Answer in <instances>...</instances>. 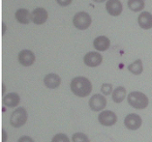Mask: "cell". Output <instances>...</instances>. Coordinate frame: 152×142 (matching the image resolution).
Here are the masks:
<instances>
[{"instance_id": "cell-23", "label": "cell", "mask_w": 152, "mask_h": 142, "mask_svg": "<svg viewBox=\"0 0 152 142\" xmlns=\"http://www.w3.org/2000/svg\"><path fill=\"white\" fill-rule=\"evenodd\" d=\"M18 142H34V140H33L30 136L23 135V136L20 137V139L18 140Z\"/></svg>"}, {"instance_id": "cell-20", "label": "cell", "mask_w": 152, "mask_h": 142, "mask_svg": "<svg viewBox=\"0 0 152 142\" xmlns=\"http://www.w3.org/2000/svg\"><path fill=\"white\" fill-rule=\"evenodd\" d=\"M73 142H89V138L86 136V134L83 133H76L72 136Z\"/></svg>"}, {"instance_id": "cell-16", "label": "cell", "mask_w": 152, "mask_h": 142, "mask_svg": "<svg viewBox=\"0 0 152 142\" xmlns=\"http://www.w3.org/2000/svg\"><path fill=\"white\" fill-rule=\"evenodd\" d=\"M20 96H18L17 93H9L7 94L4 98H3V103L4 106L7 107L13 108L16 107L18 103H20Z\"/></svg>"}, {"instance_id": "cell-13", "label": "cell", "mask_w": 152, "mask_h": 142, "mask_svg": "<svg viewBox=\"0 0 152 142\" xmlns=\"http://www.w3.org/2000/svg\"><path fill=\"white\" fill-rule=\"evenodd\" d=\"M110 39L106 36H99L93 42V47L98 51H105L110 47Z\"/></svg>"}, {"instance_id": "cell-18", "label": "cell", "mask_w": 152, "mask_h": 142, "mask_svg": "<svg viewBox=\"0 0 152 142\" xmlns=\"http://www.w3.org/2000/svg\"><path fill=\"white\" fill-rule=\"evenodd\" d=\"M128 70L133 74H136V76H139V74H140L142 73V71H143L142 60H140V59H137L135 62H133L132 64H130L128 66Z\"/></svg>"}, {"instance_id": "cell-5", "label": "cell", "mask_w": 152, "mask_h": 142, "mask_svg": "<svg viewBox=\"0 0 152 142\" xmlns=\"http://www.w3.org/2000/svg\"><path fill=\"white\" fill-rule=\"evenodd\" d=\"M98 120L102 126L110 127V126H113L117 122V116L113 111L105 110V111H102L101 113L99 114Z\"/></svg>"}, {"instance_id": "cell-7", "label": "cell", "mask_w": 152, "mask_h": 142, "mask_svg": "<svg viewBox=\"0 0 152 142\" xmlns=\"http://www.w3.org/2000/svg\"><path fill=\"white\" fill-rule=\"evenodd\" d=\"M107 106V100L101 94H95L89 100V106L93 111H102Z\"/></svg>"}, {"instance_id": "cell-2", "label": "cell", "mask_w": 152, "mask_h": 142, "mask_svg": "<svg viewBox=\"0 0 152 142\" xmlns=\"http://www.w3.org/2000/svg\"><path fill=\"white\" fill-rule=\"evenodd\" d=\"M127 100L130 106L136 108V109H144L149 103L147 96L139 91H134L130 93L127 97Z\"/></svg>"}, {"instance_id": "cell-27", "label": "cell", "mask_w": 152, "mask_h": 142, "mask_svg": "<svg viewBox=\"0 0 152 142\" xmlns=\"http://www.w3.org/2000/svg\"><path fill=\"white\" fill-rule=\"evenodd\" d=\"M94 2H98V3H101V2H104L105 0H93Z\"/></svg>"}, {"instance_id": "cell-8", "label": "cell", "mask_w": 152, "mask_h": 142, "mask_svg": "<svg viewBox=\"0 0 152 142\" xmlns=\"http://www.w3.org/2000/svg\"><path fill=\"white\" fill-rule=\"evenodd\" d=\"M103 57L99 52L90 51L84 55L83 62L84 64L88 67H97L102 63Z\"/></svg>"}, {"instance_id": "cell-25", "label": "cell", "mask_w": 152, "mask_h": 142, "mask_svg": "<svg viewBox=\"0 0 152 142\" xmlns=\"http://www.w3.org/2000/svg\"><path fill=\"white\" fill-rule=\"evenodd\" d=\"M2 133H3V140H2V142H6V140H7V133H6V130H2Z\"/></svg>"}, {"instance_id": "cell-26", "label": "cell", "mask_w": 152, "mask_h": 142, "mask_svg": "<svg viewBox=\"0 0 152 142\" xmlns=\"http://www.w3.org/2000/svg\"><path fill=\"white\" fill-rule=\"evenodd\" d=\"M2 26H3V34H5V30H6V25H5V23H2Z\"/></svg>"}, {"instance_id": "cell-12", "label": "cell", "mask_w": 152, "mask_h": 142, "mask_svg": "<svg viewBox=\"0 0 152 142\" xmlns=\"http://www.w3.org/2000/svg\"><path fill=\"white\" fill-rule=\"evenodd\" d=\"M44 83L50 89L57 88L61 83V78L56 74H49L44 78Z\"/></svg>"}, {"instance_id": "cell-19", "label": "cell", "mask_w": 152, "mask_h": 142, "mask_svg": "<svg viewBox=\"0 0 152 142\" xmlns=\"http://www.w3.org/2000/svg\"><path fill=\"white\" fill-rule=\"evenodd\" d=\"M128 7L133 12H140L144 8L143 0H128Z\"/></svg>"}, {"instance_id": "cell-9", "label": "cell", "mask_w": 152, "mask_h": 142, "mask_svg": "<svg viewBox=\"0 0 152 142\" xmlns=\"http://www.w3.org/2000/svg\"><path fill=\"white\" fill-rule=\"evenodd\" d=\"M18 62L24 67L31 66L35 62V54L28 50H21L18 53Z\"/></svg>"}, {"instance_id": "cell-21", "label": "cell", "mask_w": 152, "mask_h": 142, "mask_svg": "<svg viewBox=\"0 0 152 142\" xmlns=\"http://www.w3.org/2000/svg\"><path fill=\"white\" fill-rule=\"evenodd\" d=\"M51 142H70V139L64 133H57L53 137Z\"/></svg>"}, {"instance_id": "cell-24", "label": "cell", "mask_w": 152, "mask_h": 142, "mask_svg": "<svg viewBox=\"0 0 152 142\" xmlns=\"http://www.w3.org/2000/svg\"><path fill=\"white\" fill-rule=\"evenodd\" d=\"M56 2H57L60 6L65 7V6H68V5L71 4V3H72V0H56Z\"/></svg>"}, {"instance_id": "cell-1", "label": "cell", "mask_w": 152, "mask_h": 142, "mask_svg": "<svg viewBox=\"0 0 152 142\" xmlns=\"http://www.w3.org/2000/svg\"><path fill=\"white\" fill-rule=\"evenodd\" d=\"M71 91L77 97L84 98L89 96L92 91V84L89 79L84 76H77L73 78L70 84Z\"/></svg>"}, {"instance_id": "cell-11", "label": "cell", "mask_w": 152, "mask_h": 142, "mask_svg": "<svg viewBox=\"0 0 152 142\" xmlns=\"http://www.w3.org/2000/svg\"><path fill=\"white\" fill-rule=\"evenodd\" d=\"M48 20V12L44 8H36L32 12V21L35 24H43Z\"/></svg>"}, {"instance_id": "cell-22", "label": "cell", "mask_w": 152, "mask_h": 142, "mask_svg": "<svg viewBox=\"0 0 152 142\" xmlns=\"http://www.w3.org/2000/svg\"><path fill=\"white\" fill-rule=\"evenodd\" d=\"M101 92L105 96H109L113 93V85L110 83H104L101 86Z\"/></svg>"}, {"instance_id": "cell-10", "label": "cell", "mask_w": 152, "mask_h": 142, "mask_svg": "<svg viewBox=\"0 0 152 142\" xmlns=\"http://www.w3.org/2000/svg\"><path fill=\"white\" fill-rule=\"evenodd\" d=\"M106 9L110 16H119L122 12V4L119 0H107L106 4Z\"/></svg>"}, {"instance_id": "cell-3", "label": "cell", "mask_w": 152, "mask_h": 142, "mask_svg": "<svg viewBox=\"0 0 152 142\" xmlns=\"http://www.w3.org/2000/svg\"><path fill=\"white\" fill-rule=\"evenodd\" d=\"M27 121V111L24 107H18L10 117V124L14 128H20Z\"/></svg>"}, {"instance_id": "cell-6", "label": "cell", "mask_w": 152, "mask_h": 142, "mask_svg": "<svg viewBox=\"0 0 152 142\" xmlns=\"http://www.w3.org/2000/svg\"><path fill=\"white\" fill-rule=\"evenodd\" d=\"M142 124V120L139 114L130 113L124 119V125L128 130H136L140 128Z\"/></svg>"}, {"instance_id": "cell-14", "label": "cell", "mask_w": 152, "mask_h": 142, "mask_svg": "<svg viewBox=\"0 0 152 142\" xmlns=\"http://www.w3.org/2000/svg\"><path fill=\"white\" fill-rule=\"evenodd\" d=\"M15 17L21 24H28L32 20V14L26 9H18L15 14Z\"/></svg>"}, {"instance_id": "cell-17", "label": "cell", "mask_w": 152, "mask_h": 142, "mask_svg": "<svg viewBox=\"0 0 152 142\" xmlns=\"http://www.w3.org/2000/svg\"><path fill=\"white\" fill-rule=\"evenodd\" d=\"M125 97H126V89L123 86H119L115 88L113 92V100L116 103H120L123 102Z\"/></svg>"}, {"instance_id": "cell-4", "label": "cell", "mask_w": 152, "mask_h": 142, "mask_svg": "<svg viewBox=\"0 0 152 142\" xmlns=\"http://www.w3.org/2000/svg\"><path fill=\"white\" fill-rule=\"evenodd\" d=\"M91 17L85 12H79L75 15L73 18V23L75 27L80 30H85L91 24Z\"/></svg>"}, {"instance_id": "cell-15", "label": "cell", "mask_w": 152, "mask_h": 142, "mask_svg": "<svg viewBox=\"0 0 152 142\" xmlns=\"http://www.w3.org/2000/svg\"><path fill=\"white\" fill-rule=\"evenodd\" d=\"M139 25L142 29L152 28V15L148 12H142L138 17Z\"/></svg>"}]
</instances>
